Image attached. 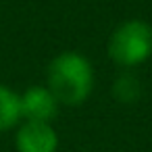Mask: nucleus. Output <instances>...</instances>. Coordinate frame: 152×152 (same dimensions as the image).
<instances>
[{
	"instance_id": "nucleus-6",
	"label": "nucleus",
	"mask_w": 152,
	"mask_h": 152,
	"mask_svg": "<svg viewBox=\"0 0 152 152\" xmlns=\"http://www.w3.org/2000/svg\"><path fill=\"white\" fill-rule=\"evenodd\" d=\"M110 92H113V98L117 102H121V104H133V102H137L142 98V83H140V79L131 71H125V73H121V75L115 77Z\"/></svg>"
},
{
	"instance_id": "nucleus-2",
	"label": "nucleus",
	"mask_w": 152,
	"mask_h": 152,
	"mask_svg": "<svg viewBox=\"0 0 152 152\" xmlns=\"http://www.w3.org/2000/svg\"><path fill=\"white\" fill-rule=\"evenodd\" d=\"M108 58L121 69H135L152 56V25L144 19L119 23L106 44Z\"/></svg>"
},
{
	"instance_id": "nucleus-1",
	"label": "nucleus",
	"mask_w": 152,
	"mask_h": 152,
	"mask_svg": "<svg viewBox=\"0 0 152 152\" xmlns=\"http://www.w3.org/2000/svg\"><path fill=\"white\" fill-rule=\"evenodd\" d=\"M94 67L81 52H61L46 69V88L61 106H79L94 92Z\"/></svg>"
},
{
	"instance_id": "nucleus-3",
	"label": "nucleus",
	"mask_w": 152,
	"mask_h": 152,
	"mask_svg": "<svg viewBox=\"0 0 152 152\" xmlns=\"http://www.w3.org/2000/svg\"><path fill=\"white\" fill-rule=\"evenodd\" d=\"M17 152H58V133L52 123L21 121L15 129Z\"/></svg>"
},
{
	"instance_id": "nucleus-4",
	"label": "nucleus",
	"mask_w": 152,
	"mask_h": 152,
	"mask_svg": "<svg viewBox=\"0 0 152 152\" xmlns=\"http://www.w3.org/2000/svg\"><path fill=\"white\" fill-rule=\"evenodd\" d=\"M21 96V117L23 121H38V123H52L58 117V100L46 86H31Z\"/></svg>"
},
{
	"instance_id": "nucleus-5",
	"label": "nucleus",
	"mask_w": 152,
	"mask_h": 152,
	"mask_svg": "<svg viewBox=\"0 0 152 152\" xmlns=\"http://www.w3.org/2000/svg\"><path fill=\"white\" fill-rule=\"evenodd\" d=\"M21 121V96L13 88L0 83V133L17 129Z\"/></svg>"
}]
</instances>
